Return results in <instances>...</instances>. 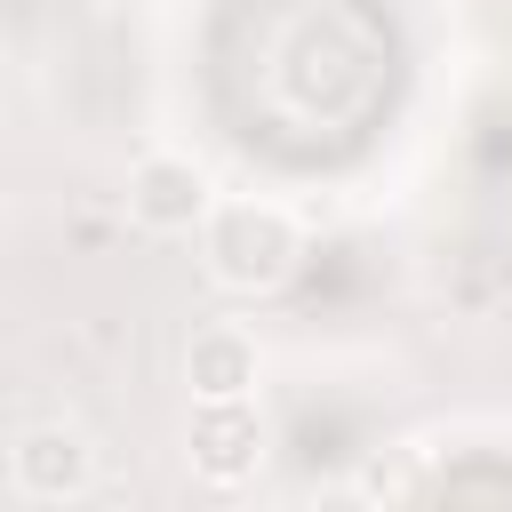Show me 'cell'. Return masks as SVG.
I'll use <instances>...</instances> for the list:
<instances>
[{"label":"cell","mask_w":512,"mask_h":512,"mask_svg":"<svg viewBox=\"0 0 512 512\" xmlns=\"http://www.w3.org/2000/svg\"><path fill=\"white\" fill-rule=\"evenodd\" d=\"M304 256V224L280 200H216L200 224V272L224 296H272Z\"/></svg>","instance_id":"obj_1"},{"label":"cell","mask_w":512,"mask_h":512,"mask_svg":"<svg viewBox=\"0 0 512 512\" xmlns=\"http://www.w3.org/2000/svg\"><path fill=\"white\" fill-rule=\"evenodd\" d=\"M120 200H128V224L136 232H152V240H200V224L216 216V176L192 152L152 144V152H136Z\"/></svg>","instance_id":"obj_2"},{"label":"cell","mask_w":512,"mask_h":512,"mask_svg":"<svg viewBox=\"0 0 512 512\" xmlns=\"http://www.w3.org/2000/svg\"><path fill=\"white\" fill-rule=\"evenodd\" d=\"M8 488L24 504H80L96 488V432L80 416H40L8 440Z\"/></svg>","instance_id":"obj_3"},{"label":"cell","mask_w":512,"mask_h":512,"mask_svg":"<svg viewBox=\"0 0 512 512\" xmlns=\"http://www.w3.org/2000/svg\"><path fill=\"white\" fill-rule=\"evenodd\" d=\"M184 464L200 488H248L264 472V416L256 400H192V424H184Z\"/></svg>","instance_id":"obj_4"},{"label":"cell","mask_w":512,"mask_h":512,"mask_svg":"<svg viewBox=\"0 0 512 512\" xmlns=\"http://www.w3.org/2000/svg\"><path fill=\"white\" fill-rule=\"evenodd\" d=\"M184 384H192V400H256V384H264V344H256V328H240V320L192 328V344H184Z\"/></svg>","instance_id":"obj_5"},{"label":"cell","mask_w":512,"mask_h":512,"mask_svg":"<svg viewBox=\"0 0 512 512\" xmlns=\"http://www.w3.org/2000/svg\"><path fill=\"white\" fill-rule=\"evenodd\" d=\"M304 512H384L368 488H320V496H304Z\"/></svg>","instance_id":"obj_6"}]
</instances>
